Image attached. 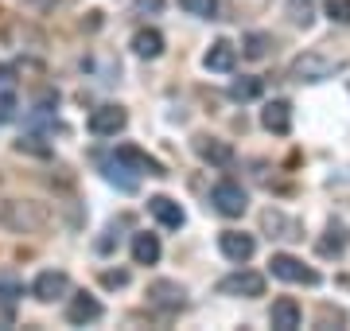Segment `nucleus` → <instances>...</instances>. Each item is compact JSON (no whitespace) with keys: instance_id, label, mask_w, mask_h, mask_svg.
Listing matches in <instances>:
<instances>
[{"instance_id":"1","label":"nucleus","mask_w":350,"mask_h":331,"mask_svg":"<svg viewBox=\"0 0 350 331\" xmlns=\"http://www.w3.org/2000/svg\"><path fill=\"white\" fill-rule=\"evenodd\" d=\"M338 70H342V63H338V59H327V55H319V51H304V55H296V59H292L288 78H292V82H308V86H315V82L335 78Z\"/></svg>"},{"instance_id":"2","label":"nucleus","mask_w":350,"mask_h":331,"mask_svg":"<svg viewBox=\"0 0 350 331\" xmlns=\"http://www.w3.org/2000/svg\"><path fill=\"white\" fill-rule=\"evenodd\" d=\"M0 222L16 234H31V230H43L47 226V215L39 211L36 203H20V199H8L0 203Z\"/></svg>"},{"instance_id":"3","label":"nucleus","mask_w":350,"mask_h":331,"mask_svg":"<svg viewBox=\"0 0 350 331\" xmlns=\"http://www.w3.org/2000/svg\"><path fill=\"white\" fill-rule=\"evenodd\" d=\"M211 203H214V211H218V215L241 218V215H245V207H250V195L241 191V183L222 179V183H214V187H211Z\"/></svg>"},{"instance_id":"4","label":"nucleus","mask_w":350,"mask_h":331,"mask_svg":"<svg viewBox=\"0 0 350 331\" xmlns=\"http://www.w3.org/2000/svg\"><path fill=\"white\" fill-rule=\"evenodd\" d=\"M269 269H273L276 280H288V284H319V273L308 269L300 257H292V254H273Z\"/></svg>"},{"instance_id":"5","label":"nucleus","mask_w":350,"mask_h":331,"mask_svg":"<svg viewBox=\"0 0 350 331\" xmlns=\"http://www.w3.org/2000/svg\"><path fill=\"white\" fill-rule=\"evenodd\" d=\"M113 160H117V164L125 168V172H133V176H167V172H163V164L160 160H152L148 153H140L137 144H117V153H113Z\"/></svg>"},{"instance_id":"6","label":"nucleus","mask_w":350,"mask_h":331,"mask_svg":"<svg viewBox=\"0 0 350 331\" xmlns=\"http://www.w3.org/2000/svg\"><path fill=\"white\" fill-rule=\"evenodd\" d=\"M70 293V277H66L63 269H43L31 284V296H36L39 304H55V300H63Z\"/></svg>"},{"instance_id":"7","label":"nucleus","mask_w":350,"mask_h":331,"mask_svg":"<svg viewBox=\"0 0 350 331\" xmlns=\"http://www.w3.org/2000/svg\"><path fill=\"white\" fill-rule=\"evenodd\" d=\"M218 293L222 296H265V277L261 273H253V269H238V273H230V277L218 280Z\"/></svg>"},{"instance_id":"8","label":"nucleus","mask_w":350,"mask_h":331,"mask_svg":"<svg viewBox=\"0 0 350 331\" xmlns=\"http://www.w3.org/2000/svg\"><path fill=\"white\" fill-rule=\"evenodd\" d=\"M86 125H90L94 137H117V133L129 125V114L121 109V105H98V109L90 114Z\"/></svg>"},{"instance_id":"9","label":"nucleus","mask_w":350,"mask_h":331,"mask_svg":"<svg viewBox=\"0 0 350 331\" xmlns=\"http://www.w3.org/2000/svg\"><path fill=\"white\" fill-rule=\"evenodd\" d=\"M218 250H222V257H230L234 265H241V261H250V257L257 254V242H253V234H245V230H222V234H218Z\"/></svg>"},{"instance_id":"10","label":"nucleus","mask_w":350,"mask_h":331,"mask_svg":"<svg viewBox=\"0 0 350 331\" xmlns=\"http://www.w3.org/2000/svg\"><path fill=\"white\" fill-rule=\"evenodd\" d=\"M183 284L179 280H152L148 284V304L163 308V312H179L183 308Z\"/></svg>"},{"instance_id":"11","label":"nucleus","mask_w":350,"mask_h":331,"mask_svg":"<svg viewBox=\"0 0 350 331\" xmlns=\"http://www.w3.org/2000/svg\"><path fill=\"white\" fill-rule=\"evenodd\" d=\"M261 226L269 230V238H284V242H296V238H304V226L296 222V218H288L284 211H276V207H269L261 215Z\"/></svg>"},{"instance_id":"12","label":"nucleus","mask_w":350,"mask_h":331,"mask_svg":"<svg viewBox=\"0 0 350 331\" xmlns=\"http://www.w3.org/2000/svg\"><path fill=\"white\" fill-rule=\"evenodd\" d=\"M261 125L269 129V133H276V137H288V133H292V105H288L284 98H273V102H265Z\"/></svg>"},{"instance_id":"13","label":"nucleus","mask_w":350,"mask_h":331,"mask_svg":"<svg viewBox=\"0 0 350 331\" xmlns=\"http://www.w3.org/2000/svg\"><path fill=\"white\" fill-rule=\"evenodd\" d=\"M195 153L214 168H230L234 164V144L230 140H214V137H195Z\"/></svg>"},{"instance_id":"14","label":"nucleus","mask_w":350,"mask_h":331,"mask_svg":"<svg viewBox=\"0 0 350 331\" xmlns=\"http://www.w3.org/2000/svg\"><path fill=\"white\" fill-rule=\"evenodd\" d=\"M148 211H152V218H156L160 226H167V230H179L183 222H187L183 207L175 203V199H167V195H152V199H148Z\"/></svg>"},{"instance_id":"15","label":"nucleus","mask_w":350,"mask_h":331,"mask_svg":"<svg viewBox=\"0 0 350 331\" xmlns=\"http://www.w3.org/2000/svg\"><path fill=\"white\" fill-rule=\"evenodd\" d=\"M202 66L214 70V75H230V70L238 66V47L226 43V39H218V43H211V51L202 55Z\"/></svg>"},{"instance_id":"16","label":"nucleus","mask_w":350,"mask_h":331,"mask_svg":"<svg viewBox=\"0 0 350 331\" xmlns=\"http://www.w3.org/2000/svg\"><path fill=\"white\" fill-rule=\"evenodd\" d=\"M300 304L292 300V296H280V300H273V312H269V323H273L276 331H296L300 328Z\"/></svg>"},{"instance_id":"17","label":"nucleus","mask_w":350,"mask_h":331,"mask_svg":"<svg viewBox=\"0 0 350 331\" xmlns=\"http://www.w3.org/2000/svg\"><path fill=\"white\" fill-rule=\"evenodd\" d=\"M350 246V230L347 222H327L323 238H319V257H342Z\"/></svg>"},{"instance_id":"18","label":"nucleus","mask_w":350,"mask_h":331,"mask_svg":"<svg viewBox=\"0 0 350 331\" xmlns=\"http://www.w3.org/2000/svg\"><path fill=\"white\" fill-rule=\"evenodd\" d=\"M101 300H94V296L78 293L75 300H70V308H66V323H75V328H82V323H94V319H101Z\"/></svg>"},{"instance_id":"19","label":"nucleus","mask_w":350,"mask_h":331,"mask_svg":"<svg viewBox=\"0 0 350 331\" xmlns=\"http://www.w3.org/2000/svg\"><path fill=\"white\" fill-rule=\"evenodd\" d=\"M133 261H137V265H156V261H160V238L148 234V230L133 234Z\"/></svg>"},{"instance_id":"20","label":"nucleus","mask_w":350,"mask_h":331,"mask_svg":"<svg viewBox=\"0 0 350 331\" xmlns=\"http://www.w3.org/2000/svg\"><path fill=\"white\" fill-rule=\"evenodd\" d=\"M133 51H137L140 59H160L163 55V36L156 31V27H140L137 36H133Z\"/></svg>"},{"instance_id":"21","label":"nucleus","mask_w":350,"mask_h":331,"mask_svg":"<svg viewBox=\"0 0 350 331\" xmlns=\"http://www.w3.org/2000/svg\"><path fill=\"white\" fill-rule=\"evenodd\" d=\"M261 90H265L261 78L241 75V78H234V82H230V98H234V102H253V98H261Z\"/></svg>"},{"instance_id":"22","label":"nucleus","mask_w":350,"mask_h":331,"mask_svg":"<svg viewBox=\"0 0 350 331\" xmlns=\"http://www.w3.org/2000/svg\"><path fill=\"white\" fill-rule=\"evenodd\" d=\"M269 51H273V36L269 31H250V36L241 39V55L245 59H265Z\"/></svg>"},{"instance_id":"23","label":"nucleus","mask_w":350,"mask_h":331,"mask_svg":"<svg viewBox=\"0 0 350 331\" xmlns=\"http://www.w3.org/2000/svg\"><path fill=\"white\" fill-rule=\"evenodd\" d=\"M284 12H288V20H292L296 27H312V20H315V0H288Z\"/></svg>"},{"instance_id":"24","label":"nucleus","mask_w":350,"mask_h":331,"mask_svg":"<svg viewBox=\"0 0 350 331\" xmlns=\"http://www.w3.org/2000/svg\"><path fill=\"white\" fill-rule=\"evenodd\" d=\"M179 8L199 20H218V0H179Z\"/></svg>"},{"instance_id":"25","label":"nucleus","mask_w":350,"mask_h":331,"mask_svg":"<svg viewBox=\"0 0 350 331\" xmlns=\"http://www.w3.org/2000/svg\"><path fill=\"white\" fill-rule=\"evenodd\" d=\"M323 12H327V20H331V24L350 27V0H327Z\"/></svg>"},{"instance_id":"26","label":"nucleus","mask_w":350,"mask_h":331,"mask_svg":"<svg viewBox=\"0 0 350 331\" xmlns=\"http://www.w3.org/2000/svg\"><path fill=\"white\" fill-rule=\"evenodd\" d=\"M20 296H24V284H20V280H16V277H0V304L12 308Z\"/></svg>"},{"instance_id":"27","label":"nucleus","mask_w":350,"mask_h":331,"mask_svg":"<svg viewBox=\"0 0 350 331\" xmlns=\"http://www.w3.org/2000/svg\"><path fill=\"white\" fill-rule=\"evenodd\" d=\"M20 109V98H16V90H0V125H8Z\"/></svg>"},{"instance_id":"28","label":"nucleus","mask_w":350,"mask_h":331,"mask_svg":"<svg viewBox=\"0 0 350 331\" xmlns=\"http://www.w3.org/2000/svg\"><path fill=\"white\" fill-rule=\"evenodd\" d=\"M101 284H105V289H125L129 269H105V273H101Z\"/></svg>"},{"instance_id":"29","label":"nucleus","mask_w":350,"mask_h":331,"mask_svg":"<svg viewBox=\"0 0 350 331\" xmlns=\"http://www.w3.org/2000/svg\"><path fill=\"white\" fill-rule=\"evenodd\" d=\"M16 148H20V153H36V156H47L51 153L47 144H39V137H20V140H16Z\"/></svg>"},{"instance_id":"30","label":"nucleus","mask_w":350,"mask_h":331,"mask_svg":"<svg viewBox=\"0 0 350 331\" xmlns=\"http://www.w3.org/2000/svg\"><path fill=\"white\" fill-rule=\"evenodd\" d=\"M0 90H16V66H0Z\"/></svg>"},{"instance_id":"31","label":"nucleus","mask_w":350,"mask_h":331,"mask_svg":"<svg viewBox=\"0 0 350 331\" xmlns=\"http://www.w3.org/2000/svg\"><path fill=\"white\" fill-rule=\"evenodd\" d=\"M160 4H163V0H140V4H137V12H148V8H152V12H156Z\"/></svg>"},{"instance_id":"32","label":"nucleus","mask_w":350,"mask_h":331,"mask_svg":"<svg viewBox=\"0 0 350 331\" xmlns=\"http://www.w3.org/2000/svg\"><path fill=\"white\" fill-rule=\"evenodd\" d=\"M31 4H39V8H51V4H59V0H31Z\"/></svg>"}]
</instances>
